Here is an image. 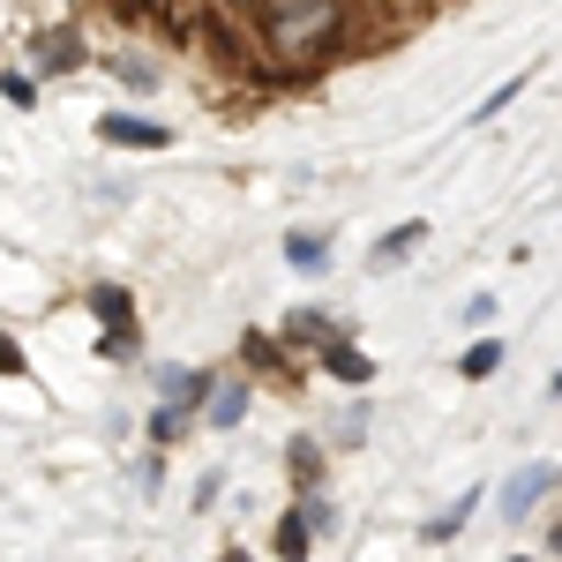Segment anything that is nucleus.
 Instances as JSON below:
<instances>
[{
	"label": "nucleus",
	"mask_w": 562,
	"mask_h": 562,
	"mask_svg": "<svg viewBox=\"0 0 562 562\" xmlns=\"http://www.w3.org/2000/svg\"><path fill=\"white\" fill-rule=\"evenodd\" d=\"M330 525H338V510H330V503H301L293 518L278 525V555H285V562H307V540H315V532H330Z\"/></svg>",
	"instance_id": "3"
},
{
	"label": "nucleus",
	"mask_w": 562,
	"mask_h": 562,
	"mask_svg": "<svg viewBox=\"0 0 562 562\" xmlns=\"http://www.w3.org/2000/svg\"><path fill=\"white\" fill-rule=\"evenodd\" d=\"M323 368H330L338 383H368V375H375V360H368V352H352V346H323Z\"/></svg>",
	"instance_id": "11"
},
{
	"label": "nucleus",
	"mask_w": 562,
	"mask_h": 562,
	"mask_svg": "<svg viewBox=\"0 0 562 562\" xmlns=\"http://www.w3.org/2000/svg\"><path fill=\"white\" fill-rule=\"evenodd\" d=\"M548 548H555V555H562V525H555V532H548Z\"/></svg>",
	"instance_id": "20"
},
{
	"label": "nucleus",
	"mask_w": 562,
	"mask_h": 562,
	"mask_svg": "<svg viewBox=\"0 0 562 562\" xmlns=\"http://www.w3.org/2000/svg\"><path fill=\"white\" fill-rule=\"evenodd\" d=\"M158 390H166L180 413H188V405H203V397H211V375H195V368H166V375H158Z\"/></svg>",
	"instance_id": "8"
},
{
	"label": "nucleus",
	"mask_w": 562,
	"mask_h": 562,
	"mask_svg": "<svg viewBox=\"0 0 562 562\" xmlns=\"http://www.w3.org/2000/svg\"><path fill=\"white\" fill-rule=\"evenodd\" d=\"M293 473H301V487H307V480H315V442H307V435H301V442H293Z\"/></svg>",
	"instance_id": "17"
},
{
	"label": "nucleus",
	"mask_w": 562,
	"mask_h": 562,
	"mask_svg": "<svg viewBox=\"0 0 562 562\" xmlns=\"http://www.w3.org/2000/svg\"><path fill=\"white\" fill-rule=\"evenodd\" d=\"M90 307H98V315H105V323H113V338H105V352H113V360H121V352H135V330H128V285H98V293H90Z\"/></svg>",
	"instance_id": "5"
},
{
	"label": "nucleus",
	"mask_w": 562,
	"mask_h": 562,
	"mask_svg": "<svg viewBox=\"0 0 562 562\" xmlns=\"http://www.w3.org/2000/svg\"><path fill=\"white\" fill-rule=\"evenodd\" d=\"M38 68H53V76H60V68H83L76 31H45V38H38Z\"/></svg>",
	"instance_id": "9"
},
{
	"label": "nucleus",
	"mask_w": 562,
	"mask_h": 562,
	"mask_svg": "<svg viewBox=\"0 0 562 562\" xmlns=\"http://www.w3.org/2000/svg\"><path fill=\"white\" fill-rule=\"evenodd\" d=\"M285 262H293L301 278H315V270H330V240H323V233H285Z\"/></svg>",
	"instance_id": "7"
},
{
	"label": "nucleus",
	"mask_w": 562,
	"mask_h": 562,
	"mask_svg": "<svg viewBox=\"0 0 562 562\" xmlns=\"http://www.w3.org/2000/svg\"><path fill=\"white\" fill-rule=\"evenodd\" d=\"M240 420H248V390L225 383V390H217V405H211V428H240Z\"/></svg>",
	"instance_id": "13"
},
{
	"label": "nucleus",
	"mask_w": 562,
	"mask_h": 562,
	"mask_svg": "<svg viewBox=\"0 0 562 562\" xmlns=\"http://www.w3.org/2000/svg\"><path fill=\"white\" fill-rule=\"evenodd\" d=\"M555 480H562L555 465H525V473H510V480H503V525L525 518V510H532V503H540V495H548Z\"/></svg>",
	"instance_id": "4"
},
{
	"label": "nucleus",
	"mask_w": 562,
	"mask_h": 562,
	"mask_svg": "<svg viewBox=\"0 0 562 562\" xmlns=\"http://www.w3.org/2000/svg\"><path fill=\"white\" fill-rule=\"evenodd\" d=\"M217 8H256V0H217Z\"/></svg>",
	"instance_id": "21"
},
{
	"label": "nucleus",
	"mask_w": 562,
	"mask_h": 562,
	"mask_svg": "<svg viewBox=\"0 0 562 562\" xmlns=\"http://www.w3.org/2000/svg\"><path fill=\"white\" fill-rule=\"evenodd\" d=\"M518 562H525V555H518Z\"/></svg>",
	"instance_id": "23"
},
{
	"label": "nucleus",
	"mask_w": 562,
	"mask_h": 562,
	"mask_svg": "<svg viewBox=\"0 0 562 562\" xmlns=\"http://www.w3.org/2000/svg\"><path fill=\"white\" fill-rule=\"evenodd\" d=\"M480 510V487H465V495H458V503H450V510H442V518H428L420 525V540H435V548H442V540H458V532H465V518H473Z\"/></svg>",
	"instance_id": "6"
},
{
	"label": "nucleus",
	"mask_w": 562,
	"mask_h": 562,
	"mask_svg": "<svg viewBox=\"0 0 562 562\" xmlns=\"http://www.w3.org/2000/svg\"><path fill=\"white\" fill-rule=\"evenodd\" d=\"M262 38L285 60H323L330 38L346 31V0H256Z\"/></svg>",
	"instance_id": "1"
},
{
	"label": "nucleus",
	"mask_w": 562,
	"mask_h": 562,
	"mask_svg": "<svg viewBox=\"0 0 562 562\" xmlns=\"http://www.w3.org/2000/svg\"><path fill=\"white\" fill-rule=\"evenodd\" d=\"M420 240H428V217H405L397 233H383V240H375V262H397V256H413Z\"/></svg>",
	"instance_id": "10"
},
{
	"label": "nucleus",
	"mask_w": 562,
	"mask_h": 562,
	"mask_svg": "<svg viewBox=\"0 0 562 562\" xmlns=\"http://www.w3.org/2000/svg\"><path fill=\"white\" fill-rule=\"evenodd\" d=\"M217 562H256V555H240V548H225V555H217Z\"/></svg>",
	"instance_id": "19"
},
{
	"label": "nucleus",
	"mask_w": 562,
	"mask_h": 562,
	"mask_svg": "<svg viewBox=\"0 0 562 562\" xmlns=\"http://www.w3.org/2000/svg\"><path fill=\"white\" fill-rule=\"evenodd\" d=\"M121 83H128V90H158V68H150V60H135V53H128V60H121Z\"/></svg>",
	"instance_id": "16"
},
{
	"label": "nucleus",
	"mask_w": 562,
	"mask_h": 562,
	"mask_svg": "<svg viewBox=\"0 0 562 562\" xmlns=\"http://www.w3.org/2000/svg\"><path fill=\"white\" fill-rule=\"evenodd\" d=\"M525 83H532V68H525V76H510V83H495V90H487V98L473 105V128H487V121H495V113H503V105H510V98H518Z\"/></svg>",
	"instance_id": "12"
},
{
	"label": "nucleus",
	"mask_w": 562,
	"mask_h": 562,
	"mask_svg": "<svg viewBox=\"0 0 562 562\" xmlns=\"http://www.w3.org/2000/svg\"><path fill=\"white\" fill-rule=\"evenodd\" d=\"M0 98H8L15 113H31V105H38V76H0Z\"/></svg>",
	"instance_id": "15"
},
{
	"label": "nucleus",
	"mask_w": 562,
	"mask_h": 562,
	"mask_svg": "<svg viewBox=\"0 0 562 562\" xmlns=\"http://www.w3.org/2000/svg\"><path fill=\"white\" fill-rule=\"evenodd\" d=\"M98 143L105 150H173V128L166 121H143V113H105L98 121Z\"/></svg>",
	"instance_id": "2"
},
{
	"label": "nucleus",
	"mask_w": 562,
	"mask_h": 562,
	"mask_svg": "<svg viewBox=\"0 0 562 562\" xmlns=\"http://www.w3.org/2000/svg\"><path fill=\"white\" fill-rule=\"evenodd\" d=\"M458 368H465V375H495V368H503V338H480V346H465V360H458Z\"/></svg>",
	"instance_id": "14"
},
{
	"label": "nucleus",
	"mask_w": 562,
	"mask_h": 562,
	"mask_svg": "<svg viewBox=\"0 0 562 562\" xmlns=\"http://www.w3.org/2000/svg\"><path fill=\"white\" fill-rule=\"evenodd\" d=\"M555 397H562V375H555Z\"/></svg>",
	"instance_id": "22"
},
{
	"label": "nucleus",
	"mask_w": 562,
	"mask_h": 562,
	"mask_svg": "<svg viewBox=\"0 0 562 562\" xmlns=\"http://www.w3.org/2000/svg\"><path fill=\"white\" fill-rule=\"evenodd\" d=\"M0 375H23V352L8 346V338H0Z\"/></svg>",
	"instance_id": "18"
}]
</instances>
